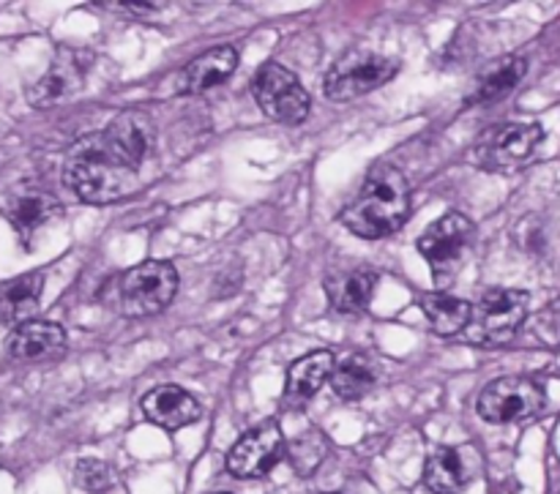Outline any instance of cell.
<instances>
[{
    "instance_id": "cell-1",
    "label": "cell",
    "mask_w": 560,
    "mask_h": 494,
    "mask_svg": "<svg viewBox=\"0 0 560 494\" xmlns=\"http://www.w3.org/2000/svg\"><path fill=\"white\" fill-rule=\"evenodd\" d=\"M410 216L408 178L394 164H377L339 219L353 235L366 240L397 233Z\"/></svg>"
},
{
    "instance_id": "cell-2",
    "label": "cell",
    "mask_w": 560,
    "mask_h": 494,
    "mask_svg": "<svg viewBox=\"0 0 560 494\" xmlns=\"http://www.w3.org/2000/svg\"><path fill=\"white\" fill-rule=\"evenodd\" d=\"M66 186L88 205H109L135 189V173L118 167L98 145L96 134H88L71 145L66 158Z\"/></svg>"
},
{
    "instance_id": "cell-3",
    "label": "cell",
    "mask_w": 560,
    "mask_h": 494,
    "mask_svg": "<svg viewBox=\"0 0 560 494\" xmlns=\"http://www.w3.org/2000/svg\"><path fill=\"white\" fill-rule=\"evenodd\" d=\"M178 293V271L170 262L148 260L120 273L107 287V301L124 317H153Z\"/></svg>"
},
{
    "instance_id": "cell-4",
    "label": "cell",
    "mask_w": 560,
    "mask_h": 494,
    "mask_svg": "<svg viewBox=\"0 0 560 494\" xmlns=\"http://www.w3.org/2000/svg\"><path fill=\"white\" fill-rule=\"evenodd\" d=\"M252 93L271 120L299 126L310 118L312 98L299 77L279 63H266L252 80Z\"/></svg>"
},
{
    "instance_id": "cell-5",
    "label": "cell",
    "mask_w": 560,
    "mask_h": 494,
    "mask_svg": "<svg viewBox=\"0 0 560 494\" xmlns=\"http://www.w3.org/2000/svg\"><path fill=\"white\" fill-rule=\"evenodd\" d=\"M474 222L468 216L446 213L441 222L427 227L424 235L419 238V251L430 262L432 277L438 279L441 287L448 284V279L457 277L459 268L465 266V257H468L470 244H474Z\"/></svg>"
},
{
    "instance_id": "cell-6",
    "label": "cell",
    "mask_w": 560,
    "mask_h": 494,
    "mask_svg": "<svg viewBox=\"0 0 560 494\" xmlns=\"http://www.w3.org/2000/svg\"><path fill=\"white\" fill-rule=\"evenodd\" d=\"M530 295L523 290H490L470 311V337L481 344H506L528 317Z\"/></svg>"
},
{
    "instance_id": "cell-7",
    "label": "cell",
    "mask_w": 560,
    "mask_h": 494,
    "mask_svg": "<svg viewBox=\"0 0 560 494\" xmlns=\"http://www.w3.org/2000/svg\"><path fill=\"white\" fill-rule=\"evenodd\" d=\"M397 74V63L375 52H350L328 69L323 87L331 102H353L386 85Z\"/></svg>"
},
{
    "instance_id": "cell-8",
    "label": "cell",
    "mask_w": 560,
    "mask_h": 494,
    "mask_svg": "<svg viewBox=\"0 0 560 494\" xmlns=\"http://www.w3.org/2000/svg\"><path fill=\"white\" fill-rule=\"evenodd\" d=\"M545 388L530 377H501L492 380L479 397V415L490 424H514L528 421L545 410Z\"/></svg>"
},
{
    "instance_id": "cell-9",
    "label": "cell",
    "mask_w": 560,
    "mask_h": 494,
    "mask_svg": "<svg viewBox=\"0 0 560 494\" xmlns=\"http://www.w3.org/2000/svg\"><path fill=\"white\" fill-rule=\"evenodd\" d=\"M98 145L118 167L137 173L156 142V126L142 109H126L115 115L113 124L98 131Z\"/></svg>"
},
{
    "instance_id": "cell-10",
    "label": "cell",
    "mask_w": 560,
    "mask_h": 494,
    "mask_svg": "<svg viewBox=\"0 0 560 494\" xmlns=\"http://www.w3.org/2000/svg\"><path fill=\"white\" fill-rule=\"evenodd\" d=\"M284 457V435L279 424L255 426L228 454V470L235 479H262Z\"/></svg>"
},
{
    "instance_id": "cell-11",
    "label": "cell",
    "mask_w": 560,
    "mask_h": 494,
    "mask_svg": "<svg viewBox=\"0 0 560 494\" xmlns=\"http://www.w3.org/2000/svg\"><path fill=\"white\" fill-rule=\"evenodd\" d=\"M545 131L539 124H509L492 129L476 148V162L485 169H512L534 156Z\"/></svg>"
},
{
    "instance_id": "cell-12",
    "label": "cell",
    "mask_w": 560,
    "mask_h": 494,
    "mask_svg": "<svg viewBox=\"0 0 560 494\" xmlns=\"http://www.w3.org/2000/svg\"><path fill=\"white\" fill-rule=\"evenodd\" d=\"M88 71V55L82 52H60L58 58L52 60V66L47 69V74L38 77L31 87H27V102L33 107H52V104L63 102L66 96L77 91L85 80Z\"/></svg>"
},
{
    "instance_id": "cell-13",
    "label": "cell",
    "mask_w": 560,
    "mask_h": 494,
    "mask_svg": "<svg viewBox=\"0 0 560 494\" xmlns=\"http://www.w3.org/2000/svg\"><path fill=\"white\" fill-rule=\"evenodd\" d=\"M60 211L63 208H60L58 197L38 186H22L5 200V219L25 240L47 227L55 216H60Z\"/></svg>"
},
{
    "instance_id": "cell-14",
    "label": "cell",
    "mask_w": 560,
    "mask_h": 494,
    "mask_svg": "<svg viewBox=\"0 0 560 494\" xmlns=\"http://www.w3.org/2000/svg\"><path fill=\"white\" fill-rule=\"evenodd\" d=\"M66 331L58 322H22L5 339V355L16 364L47 361L63 353Z\"/></svg>"
},
{
    "instance_id": "cell-15",
    "label": "cell",
    "mask_w": 560,
    "mask_h": 494,
    "mask_svg": "<svg viewBox=\"0 0 560 494\" xmlns=\"http://www.w3.org/2000/svg\"><path fill=\"white\" fill-rule=\"evenodd\" d=\"M235 69H238V49L213 47L208 52L197 55L191 63L180 69L178 80H175V91L186 93V96H197V93H206L211 87L222 85Z\"/></svg>"
},
{
    "instance_id": "cell-16",
    "label": "cell",
    "mask_w": 560,
    "mask_h": 494,
    "mask_svg": "<svg viewBox=\"0 0 560 494\" xmlns=\"http://www.w3.org/2000/svg\"><path fill=\"white\" fill-rule=\"evenodd\" d=\"M142 413L151 424L162 426V430H184V426L200 421V404L178 386H159L148 391L142 399Z\"/></svg>"
},
{
    "instance_id": "cell-17",
    "label": "cell",
    "mask_w": 560,
    "mask_h": 494,
    "mask_svg": "<svg viewBox=\"0 0 560 494\" xmlns=\"http://www.w3.org/2000/svg\"><path fill=\"white\" fill-rule=\"evenodd\" d=\"M44 273H25L0 287V322L5 326H22L31 322L42 306Z\"/></svg>"
},
{
    "instance_id": "cell-18",
    "label": "cell",
    "mask_w": 560,
    "mask_h": 494,
    "mask_svg": "<svg viewBox=\"0 0 560 494\" xmlns=\"http://www.w3.org/2000/svg\"><path fill=\"white\" fill-rule=\"evenodd\" d=\"M470 470L457 448H438L424 464V486L432 494H457L468 486Z\"/></svg>"
},
{
    "instance_id": "cell-19",
    "label": "cell",
    "mask_w": 560,
    "mask_h": 494,
    "mask_svg": "<svg viewBox=\"0 0 560 494\" xmlns=\"http://www.w3.org/2000/svg\"><path fill=\"white\" fill-rule=\"evenodd\" d=\"M334 372V355L328 350L304 355L290 366L288 375V399L293 402H310L317 391L328 383Z\"/></svg>"
},
{
    "instance_id": "cell-20",
    "label": "cell",
    "mask_w": 560,
    "mask_h": 494,
    "mask_svg": "<svg viewBox=\"0 0 560 494\" xmlns=\"http://www.w3.org/2000/svg\"><path fill=\"white\" fill-rule=\"evenodd\" d=\"M375 290L377 273L370 271V268H359V271L348 273L339 282H328L334 309L342 311V315H361V311L370 309Z\"/></svg>"
},
{
    "instance_id": "cell-21",
    "label": "cell",
    "mask_w": 560,
    "mask_h": 494,
    "mask_svg": "<svg viewBox=\"0 0 560 494\" xmlns=\"http://www.w3.org/2000/svg\"><path fill=\"white\" fill-rule=\"evenodd\" d=\"M525 69H528V63H525V58H517V55L498 60L492 69L485 71V77L476 85L474 96H470V104H490L503 98L506 93H512L525 77Z\"/></svg>"
},
{
    "instance_id": "cell-22",
    "label": "cell",
    "mask_w": 560,
    "mask_h": 494,
    "mask_svg": "<svg viewBox=\"0 0 560 494\" xmlns=\"http://www.w3.org/2000/svg\"><path fill=\"white\" fill-rule=\"evenodd\" d=\"M421 309H424L432 331L441 333V337H454V333L463 331L470 322V311H474L468 301L443 293L424 295V298H421Z\"/></svg>"
},
{
    "instance_id": "cell-23",
    "label": "cell",
    "mask_w": 560,
    "mask_h": 494,
    "mask_svg": "<svg viewBox=\"0 0 560 494\" xmlns=\"http://www.w3.org/2000/svg\"><path fill=\"white\" fill-rule=\"evenodd\" d=\"M331 388L339 399H348V402H355V399L366 397V393L375 388V369L366 358L361 355H350L342 364H334L331 372Z\"/></svg>"
},
{
    "instance_id": "cell-24",
    "label": "cell",
    "mask_w": 560,
    "mask_h": 494,
    "mask_svg": "<svg viewBox=\"0 0 560 494\" xmlns=\"http://www.w3.org/2000/svg\"><path fill=\"white\" fill-rule=\"evenodd\" d=\"M74 479L88 492H107L113 486V470L102 459H82L74 468Z\"/></svg>"
},
{
    "instance_id": "cell-25",
    "label": "cell",
    "mask_w": 560,
    "mask_h": 494,
    "mask_svg": "<svg viewBox=\"0 0 560 494\" xmlns=\"http://www.w3.org/2000/svg\"><path fill=\"white\" fill-rule=\"evenodd\" d=\"M290 459H293V468L299 473H312L317 464L323 462V443L317 440L315 432L304 435L293 448H290Z\"/></svg>"
},
{
    "instance_id": "cell-26",
    "label": "cell",
    "mask_w": 560,
    "mask_h": 494,
    "mask_svg": "<svg viewBox=\"0 0 560 494\" xmlns=\"http://www.w3.org/2000/svg\"><path fill=\"white\" fill-rule=\"evenodd\" d=\"M534 331L541 342L550 344V348H558L560 344V301H556V304H550L547 309L539 311V317H536V322H534Z\"/></svg>"
},
{
    "instance_id": "cell-27",
    "label": "cell",
    "mask_w": 560,
    "mask_h": 494,
    "mask_svg": "<svg viewBox=\"0 0 560 494\" xmlns=\"http://www.w3.org/2000/svg\"><path fill=\"white\" fill-rule=\"evenodd\" d=\"M104 9L109 11H120V14H137V16H151L156 11L164 9V3H148V5H137V3H107Z\"/></svg>"
},
{
    "instance_id": "cell-28",
    "label": "cell",
    "mask_w": 560,
    "mask_h": 494,
    "mask_svg": "<svg viewBox=\"0 0 560 494\" xmlns=\"http://www.w3.org/2000/svg\"><path fill=\"white\" fill-rule=\"evenodd\" d=\"M550 494H560V468L552 473V479H550Z\"/></svg>"
},
{
    "instance_id": "cell-29",
    "label": "cell",
    "mask_w": 560,
    "mask_h": 494,
    "mask_svg": "<svg viewBox=\"0 0 560 494\" xmlns=\"http://www.w3.org/2000/svg\"><path fill=\"white\" fill-rule=\"evenodd\" d=\"M217 494H228V492H217Z\"/></svg>"
}]
</instances>
